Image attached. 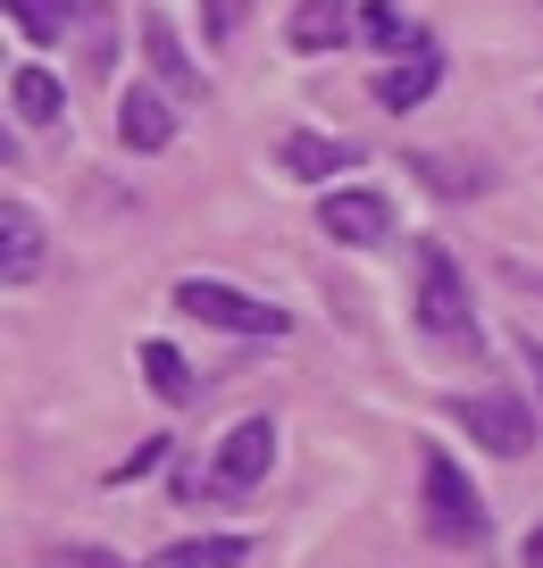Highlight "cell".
<instances>
[{"label":"cell","mask_w":543,"mask_h":568,"mask_svg":"<svg viewBox=\"0 0 543 568\" xmlns=\"http://www.w3.org/2000/svg\"><path fill=\"white\" fill-rule=\"evenodd\" d=\"M435 84H443V51H435V34H419V51H402L385 75H376V109L410 118L419 101H435Z\"/></svg>","instance_id":"cell-7"},{"label":"cell","mask_w":543,"mask_h":568,"mask_svg":"<svg viewBox=\"0 0 543 568\" xmlns=\"http://www.w3.org/2000/svg\"><path fill=\"white\" fill-rule=\"evenodd\" d=\"M0 9L18 18V34L34 51H51V42H68V26H84V0H0Z\"/></svg>","instance_id":"cell-13"},{"label":"cell","mask_w":543,"mask_h":568,"mask_svg":"<svg viewBox=\"0 0 543 568\" xmlns=\"http://www.w3.org/2000/svg\"><path fill=\"white\" fill-rule=\"evenodd\" d=\"M519 568H543V527H526V544H519Z\"/></svg>","instance_id":"cell-22"},{"label":"cell","mask_w":543,"mask_h":568,"mask_svg":"<svg viewBox=\"0 0 543 568\" xmlns=\"http://www.w3.org/2000/svg\"><path fill=\"white\" fill-rule=\"evenodd\" d=\"M284 42H293L301 59L334 51V42H360V0H301L293 26H284Z\"/></svg>","instance_id":"cell-9"},{"label":"cell","mask_w":543,"mask_h":568,"mask_svg":"<svg viewBox=\"0 0 543 568\" xmlns=\"http://www.w3.org/2000/svg\"><path fill=\"white\" fill-rule=\"evenodd\" d=\"M318 226H326L343 251H376L393 234V201L369 193V184H334V193L318 201Z\"/></svg>","instance_id":"cell-6"},{"label":"cell","mask_w":543,"mask_h":568,"mask_svg":"<svg viewBox=\"0 0 543 568\" xmlns=\"http://www.w3.org/2000/svg\"><path fill=\"white\" fill-rule=\"evenodd\" d=\"M360 42L385 51V59H402V51H419V26H402L393 0H360Z\"/></svg>","instance_id":"cell-17"},{"label":"cell","mask_w":543,"mask_h":568,"mask_svg":"<svg viewBox=\"0 0 543 568\" xmlns=\"http://www.w3.org/2000/svg\"><path fill=\"white\" fill-rule=\"evenodd\" d=\"M452 418L469 426V435L493 452V460H519V452L535 444V418H526V402H519V393H460V402H452Z\"/></svg>","instance_id":"cell-4"},{"label":"cell","mask_w":543,"mask_h":568,"mask_svg":"<svg viewBox=\"0 0 543 568\" xmlns=\"http://www.w3.org/2000/svg\"><path fill=\"white\" fill-rule=\"evenodd\" d=\"M276 468V418H243L218 444V460H210V477H201V494H251V485Z\"/></svg>","instance_id":"cell-5"},{"label":"cell","mask_w":543,"mask_h":568,"mask_svg":"<svg viewBox=\"0 0 543 568\" xmlns=\"http://www.w3.org/2000/svg\"><path fill=\"white\" fill-rule=\"evenodd\" d=\"M419 326H426V343H443V352H476L469 276H460V260L435 243V234L419 243Z\"/></svg>","instance_id":"cell-1"},{"label":"cell","mask_w":543,"mask_h":568,"mask_svg":"<svg viewBox=\"0 0 543 568\" xmlns=\"http://www.w3.org/2000/svg\"><path fill=\"white\" fill-rule=\"evenodd\" d=\"M42 568H125V560H118L109 544H59V551H51Z\"/></svg>","instance_id":"cell-20"},{"label":"cell","mask_w":543,"mask_h":568,"mask_svg":"<svg viewBox=\"0 0 543 568\" xmlns=\"http://www.w3.org/2000/svg\"><path fill=\"white\" fill-rule=\"evenodd\" d=\"M419 485H426V535L435 544H485V494L460 477V460L443 444L419 452Z\"/></svg>","instance_id":"cell-3"},{"label":"cell","mask_w":543,"mask_h":568,"mask_svg":"<svg viewBox=\"0 0 543 568\" xmlns=\"http://www.w3.org/2000/svg\"><path fill=\"white\" fill-rule=\"evenodd\" d=\"M109 59H118V9H109V0H84V68L109 75Z\"/></svg>","instance_id":"cell-18"},{"label":"cell","mask_w":543,"mask_h":568,"mask_svg":"<svg viewBox=\"0 0 543 568\" xmlns=\"http://www.w3.org/2000/svg\"><path fill=\"white\" fill-rule=\"evenodd\" d=\"M175 92H151V84H134V92H125V101H118V142H125V151H168V142H175Z\"/></svg>","instance_id":"cell-10"},{"label":"cell","mask_w":543,"mask_h":568,"mask_svg":"<svg viewBox=\"0 0 543 568\" xmlns=\"http://www.w3.org/2000/svg\"><path fill=\"white\" fill-rule=\"evenodd\" d=\"M142 51H151L159 84H168L175 101H210V75H201L193 59H184V42H175V26L159 18V9H151V18H142Z\"/></svg>","instance_id":"cell-11"},{"label":"cell","mask_w":543,"mask_h":568,"mask_svg":"<svg viewBox=\"0 0 543 568\" xmlns=\"http://www.w3.org/2000/svg\"><path fill=\"white\" fill-rule=\"evenodd\" d=\"M234 26H243V0H201V34L210 42H227Z\"/></svg>","instance_id":"cell-21"},{"label":"cell","mask_w":543,"mask_h":568,"mask_svg":"<svg viewBox=\"0 0 543 568\" xmlns=\"http://www.w3.org/2000/svg\"><path fill=\"white\" fill-rule=\"evenodd\" d=\"M142 385H151V393H159L168 409L201 402V376L184 368V352H175V343H142Z\"/></svg>","instance_id":"cell-15"},{"label":"cell","mask_w":543,"mask_h":568,"mask_svg":"<svg viewBox=\"0 0 543 568\" xmlns=\"http://www.w3.org/2000/svg\"><path fill=\"white\" fill-rule=\"evenodd\" d=\"M159 460H168V435H151V444H134V452H125L118 468H109V485H134V477H151Z\"/></svg>","instance_id":"cell-19"},{"label":"cell","mask_w":543,"mask_h":568,"mask_svg":"<svg viewBox=\"0 0 543 568\" xmlns=\"http://www.w3.org/2000/svg\"><path fill=\"white\" fill-rule=\"evenodd\" d=\"M519 359H526V368H535V393H543V343H535V335L519 343Z\"/></svg>","instance_id":"cell-23"},{"label":"cell","mask_w":543,"mask_h":568,"mask_svg":"<svg viewBox=\"0 0 543 568\" xmlns=\"http://www.w3.org/2000/svg\"><path fill=\"white\" fill-rule=\"evenodd\" d=\"M42 267V217L26 201H0V284H34Z\"/></svg>","instance_id":"cell-12"},{"label":"cell","mask_w":543,"mask_h":568,"mask_svg":"<svg viewBox=\"0 0 543 568\" xmlns=\"http://www.w3.org/2000/svg\"><path fill=\"white\" fill-rule=\"evenodd\" d=\"M360 160V142H343V134H310V125H293V134L276 142V168L293 184H334V168H351Z\"/></svg>","instance_id":"cell-8"},{"label":"cell","mask_w":543,"mask_h":568,"mask_svg":"<svg viewBox=\"0 0 543 568\" xmlns=\"http://www.w3.org/2000/svg\"><path fill=\"white\" fill-rule=\"evenodd\" d=\"M168 302L184 310V318L218 326V335H243V343H260V335L276 343L284 326H293V318H284L276 302H251L243 284H218V276H175V293H168Z\"/></svg>","instance_id":"cell-2"},{"label":"cell","mask_w":543,"mask_h":568,"mask_svg":"<svg viewBox=\"0 0 543 568\" xmlns=\"http://www.w3.org/2000/svg\"><path fill=\"white\" fill-rule=\"evenodd\" d=\"M243 560H251V535H193V544L151 551L142 568H243Z\"/></svg>","instance_id":"cell-14"},{"label":"cell","mask_w":543,"mask_h":568,"mask_svg":"<svg viewBox=\"0 0 543 568\" xmlns=\"http://www.w3.org/2000/svg\"><path fill=\"white\" fill-rule=\"evenodd\" d=\"M9 109H18V125H51L59 109H68V92H59L51 68H18L9 75Z\"/></svg>","instance_id":"cell-16"}]
</instances>
